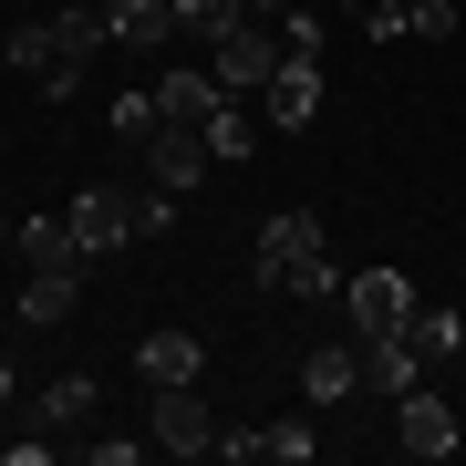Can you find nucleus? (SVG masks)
Returning <instances> with one entry per match:
<instances>
[{
  "label": "nucleus",
  "mask_w": 466,
  "mask_h": 466,
  "mask_svg": "<svg viewBox=\"0 0 466 466\" xmlns=\"http://www.w3.org/2000/svg\"><path fill=\"white\" fill-rule=\"evenodd\" d=\"M208 167H218V156H208V125H156V135H146V177L177 187V198H187Z\"/></svg>",
  "instance_id": "nucleus-8"
},
{
  "label": "nucleus",
  "mask_w": 466,
  "mask_h": 466,
  "mask_svg": "<svg viewBox=\"0 0 466 466\" xmlns=\"http://www.w3.org/2000/svg\"><path fill=\"white\" fill-rule=\"evenodd\" d=\"M321 32H332V21H311V11H280V42H290V52H321Z\"/></svg>",
  "instance_id": "nucleus-27"
},
{
  "label": "nucleus",
  "mask_w": 466,
  "mask_h": 466,
  "mask_svg": "<svg viewBox=\"0 0 466 466\" xmlns=\"http://www.w3.org/2000/svg\"><path fill=\"white\" fill-rule=\"evenodd\" d=\"M0 63H11V73H32V84H42V73L63 63V32H52V21H11V42H0Z\"/></svg>",
  "instance_id": "nucleus-18"
},
{
  "label": "nucleus",
  "mask_w": 466,
  "mask_h": 466,
  "mask_svg": "<svg viewBox=\"0 0 466 466\" xmlns=\"http://www.w3.org/2000/svg\"><path fill=\"white\" fill-rule=\"evenodd\" d=\"M198 363H208V352H198V332H177V321L135 342V373H146L156 394H167V383H198Z\"/></svg>",
  "instance_id": "nucleus-11"
},
{
  "label": "nucleus",
  "mask_w": 466,
  "mask_h": 466,
  "mask_svg": "<svg viewBox=\"0 0 466 466\" xmlns=\"http://www.w3.org/2000/svg\"><path fill=\"white\" fill-rule=\"evenodd\" d=\"M280 52H290V42H280V21H238V32L218 42V63H208V73H218V94L259 104V84L280 73Z\"/></svg>",
  "instance_id": "nucleus-3"
},
{
  "label": "nucleus",
  "mask_w": 466,
  "mask_h": 466,
  "mask_svg": "<svg viewBox=\"0 0 466 466\" xmlns=\"http://www.w3.org/2000/svg\"><path fill=\"white\" fill-rule=\"evenodd\" d=\"M300 394L311 404H352L363 394V342H311L300 352Z\"/></svg>",
  "instance_id": "nucleus-10"
},
{
  "label": "nucleus",
  "mask_w": 466,
  "mask_h": 466,
  "mask_svg": "<svg viewBox=\"0 0 466 466\" xmlns=\"http://www.w3.org/2000/svg\"><path fill=\"white\" fill-rule=\"evenodd\" d=\"M259 135H269V125H259L249 104L228 94V104H218V115H208V156H218V167H249V156H259Z\"/></svg>",
  "instance_id": "nucleus-16"
},
{
  "label": "nucleus",
  "mask_w": 466,
  "mask_h": 466,
  "mask_svg": "<svg viewBox=\"0 0 466 466\" xmlns=\"http://www.w3.org/2000/svg\"><path fill=\"white\" fill-rule=\"evenodd\" d=\"M156 104H167V125H208L228 94H218V73H198V63H187V73H167V84H156Z\"/></svg>",
  "instance_id": "nucleus-17"
},
{
  "label": "nucleus",
  "mask_w": 466,
  "mask_h": 466,
  "mask_svg": "<svg viewBox=\"0 0 466 466\" xmlns=\"http://www.w3.org/2000/svg\"><path fill=\"white\" fill-rule=\"evenodd\" d=\"M249 259H259V290L342 300V269H332V249H321V218H311V208H269L259 238H249Z\"/></svg>",
  "instance_id": "nucleus-1"
},
{
  "label": "nucleus",
  "mask_w": 466,
  "mask_h": 466,
  "mask_svg": "<svg viewBox=\"0 0 466 466\" xmlns=\"http://www.w3.org/2000/svg\"><path fill=\"white\" fill-rule=\"evenodd\" d=\"M394 446H404V456H456V404L435 394V383L394 394Z\"/></svg>",
  "instance_id": "nucleus-6"
},
{
  "label": "nucleus",
  "mask_w": 466,
  "mask_h": 466,
  "mask_svg": "<svg viewBox=\"0 0 466 466\" xmlns=\"http://www.w3.org/2000/svg\"><path fill=\"white\" fill-rule=\"evenodd\" d=\"M425 373H435V363L415 352V332H373V342H363V394H383V404H394V394H415Z\"/></svg>",
  "instance_id": "nucleus-9"
},
{
  "label": "nucleus",
  "mask_w": 466,
  "mask_h": 466,
  "mask_svg": "<svg viewBox=\"0 0 466 466\" xmlns=\"http://www.w3.org/2000/svg\"><path fill=\"white\" fill-rule=\"evenodd\" d=\"M0 466H52V435H0Z\"/></svg>",
  "instance_id": "nucleus-26"
},
{
  "label": "nucleus",
  "mask_w": 466,
  "mask_h": 466,
  "mask_svg": "<svg viewBox=\"0 0 466 466\" xmlns=\"http://www.w3.org/2000/svg\"><path fill=\"white\" fill-rule=\"evenodd\" d=\"M321 94H332V84H321V52H280V73H269V84H259V125L300 135V125L321 115Z\"/></svg>",
  "instance_id": "nucleus-4"
},
{
  "label": "nucleus",
  "mask_w": 466,
  "mask_h": 466,
  "mask_svg": "<svg viewBox=\"0 0 466 466\" xmlns=\"http://www.w3.org/2000/svg\"><path fill=\"white\" fill-rule=\"evenodd\" d=\"M342 321H352V342L404 332V321H415V280H404V269H352L342 280Z\"/></svg>",
  "instance_id": "nucleus-2"
},
{
  "label": "nucleus",
  "mask_w": 466,
  "mask_h": 466,
  "mask_svg": "<svg viewBox=\"0 0 466 466\" xmlns=\"http://www.w3.org/2000/svg\"><path fill=\"white\" fill-rule=\"evenodd\" d=\"M280 11H300V0H249V21H280Z\"/></svg>",
  "instance_id": "nucleus-28"
},
{
  "label": "nucleus",
  "mask_w": 466,
  "mask_h": 466,
  "mask_svg": "<svg viewBox=\"0 0 466 466\" xmlns=\"http://www.w3.org/2000/svg\"><path fill=\"white\" fill-rule=\"evenodd\" d=\"M104 415V383L94 373H52L42 383V435H73V425H94Z\"/></svg>",
  "instance_id": "nucleus-12"
},
{
  "label": "nucleus",
  "mask_w": 466,
  "mask_h": 466,
  "mask_svg": "<svg viewBox=\"0 0 466 466\" xmlns=\"http://www.w3.org/2000/svg\"><path fill=\"white\" fill-rule=\"evenodd\" d=\"M456 21H466V11H456V0H415V42H446V32H456Z\"/></svg>",
  "instance_id": "nucleus-25"
},
{
  "label": "nucleus",
  "mask_w": 466,
  "mask_h": 466,
  "mask_svg": "<svg viewBox=\"0 0 466 466\" xmlns=\"http://www.w3.org/2000/svg\"><path fill=\"white\" fill-rule=\"evenodd\" d=\"M52 32H63L73 63H94V52L115 42V21H104V0H73V11H52Z\"/></svg>",
  "instance_id": "nucleus-19"
},
{
  "label": "nucleus",
  "mask_w": 466,
  "mask_h": 466,
  "mask_svg": "<svg viewBox=\"0 0 466 466\" xmlns=\"http://www.w3.org/2000/svg\"><path fill=\"white\" fill-rule=\"evenodd\" d=\"M104 125H115V135H125V146H146V135H156V125H167V104H156V84H146V94H135V84H125L115 104H104Z\"/></svg>",
  "instance_id": "nucleus-22"
},
{
  "label": "nucleus",
  "mask_w": 466,
  "mask_h": 466,
  "mask_svg": "<svg viewBox=\"0 0 466 466\" xmlns=\"http://www.w3.org/2000/svg\"><path fill=\"white\" fill-rule=\"evenodd\" d=\"M11 249L32 259V269H84V238H73V218H21Z\"/></svg>",
  "instance_id": "nucleus-13"
},
{
  "label": "nucleus",
  "mask_w": 466,
  "mask_h": 466,
  "mask_svg": "<svg viewBox=\"0 0 466 466\" xmlns=\"http://www.w3.org/2000/svg\"><path fill=\"white\" fill-rule=\"evenodd\" d=\"M73 300H84V269H32L21 280V321L52 332V321H73Z\"/></svg>",
  "instance_id": "nucleus-14"
},
{
  "label": "nucleus",
  "mask_w": 466,
  "mask_h": 466,
  "mask_svg": "<svg viewBox=\"0 0 466 466\" xmlns=\"http://www.w3.org/2000/svg\"><path fill=\"white\" fill-rule=\"evenodd\" d=\"M342 11H363V0H342Z\"/></svg>",
  "instance_id": "nucleus-30"
},
{
  "label": "nucleus",
  "mask_w": 466,
  "mask_h": 466,
  "mask_svg": "<svg viewBox=\"0 0 466 466\" xmlns=\"http://www.w3.org/2000/svg\"><path fill=\"white\" fill-rule=\"evenodd\" d=\"M63 218H73V238H84V259H115L135 238V198H125V187H84Z\"/></svg>",
  "instance_id": "nucleus-7"
},
{
  "label": "nucleus",
  "mask_w": 466,
  "mask_h": 466,
  "mask_svg": "<svg viewBox=\"0 0 466 466\" xmlns=\"http://www.w3.org/2000/svg\"><path fill=\"white\" fill-rule=\"evenodd\" d=\"M104 21H115V42H135V52L177 42V0H104Z\"/></svg>",
  "instance_id": "nucleus-15"
},
{
  "label": "nucleus",
  "mask_w": 466,
  "mask_h": 466,
  "mask_svg": "<svg viewBox=\"0 0 466 466\" xmlns=\"http://www.w3.org/2000/svg\"><path fill=\"white\" fill-rule=\"evenodd\" d=\"M0 404H11V363H0Z\"/></svg>",
  "instance_id": "nucleus-29"
},
{
  "label": "nucleus",
  "mask_w": 466,
  "mask_h": 466,
  "mask_svg": "<svg viewBox=\"0 0 466 466\" xmlns=\"http://www.w3.org/2000/svg\"><path fill=\"white\" fill-rule=\"evenodd\" d=\"M238 21H249V0H177V32H198L208 52H218V42H228V32H238Z\"/></svg>",
  "instance_id": "nucleus-21"
},
{
  "label": "nucleus",
  "mask_w": 466,
  "mask_h": 466,
  "mask_svg": "<svg viewBox=\"0 0 466 466\" xmlns=\"http://www.w3.org/2000/svg\"><path fill=\"white\" fill-rule=\"evenodd\" d=\"M177 228V187H146V198H135V238H167Z\"/></svg>",
  "instance_id": "nucleus-24"
},
{
  "label": "nucleus",
  "mask_w": 466,
  "mask_h": 466,
  "mask_svg": "<svg viewBox=\"0 0 466 466\" xmlns=\"http://www.w3.org/2000/svg\"><path fill=\"white\" fill-rule=\"evenodd\" d=\"M146 435H156L167 456H218V415H208L198 383H167V394H156V415H146Z\"/></svg>",
  "instance_id": "nucleus-5"
},
{
  "label": "nucleus",
  "mask_w": 466,
  "mask_h": 466,
  "mask_svg": "<svg viewBox=\"0 0 466 466\" xmlns=\"http://www.w3.org/2000/svg\"><path fill=\"white\" fill-rule=\"evenodd\" d=\"M404 332H415L425 363H446V352L466 342V311H446V300H415V321H404Z\"/></svg>",
  "instance_id": "nucleus-20"
},
{
  "label": "nucleus",
  "mask_w": 466,
  "mask_h": 466,
  "mask_svg": "<svg viewBox=\"0 0 466 466\" xmlns=\"http://www.w3.org/2000/svg\"><path fill=\"white\" fill-rule=\"evenodd\" d=\"M259 446H269V466H311L321 435H311V425H259Z\"/></svg>",
  "instance_id": "nucleus-23"
}]
</instances>
